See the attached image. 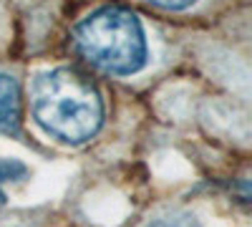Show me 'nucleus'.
I'll list each match as a JSON object with an SVG mask.
<instances>
[{
	"instance_id": "nucleus-4",
	"label": "nucleus",
	"mask_w": 252,
	"mask_h": 227,
	"mask_svg": "<svg viewBox=\"0 0 252 227\" xmlns=\"http://www.w3.org/2000/svg\"><path fill=\"white\" fill-rule=\"evenodd\" d=\"M149 227H199V222H197V217H194V215L182 212V215L159 217V220H154Z\"/></svg>"
},
{
	"instance_id": "nucleus-5",
	"label": "nucleus",
	"mask_w": 252,
	"mask_h": 227,
	"mask_svg": "<svg viewBox=\"0 0 252 227\" xmlns=\"http://www.w3.org/2000/svg\"><path fill=\"white\" fill-rule=\"evenodd\" d=\"M149 3L161 8V10H187L189 5H194L197 0H149Z\"/></svg>"
},
{
	"instance_id": "nucleus-1",
	"label": "nucleus",
	"mask_w": 252,
	"mask_h": 227,
	"mask_svg": "<svg viewBox=\"0 0 252 227\" xmlns=\"http://www.w3.org/2000/svg\"><path fill=\"white\" fill-rule=\"evenodd\" d=\"M33 119L63 144H83L103 124L98 89L76 68H53L33 86Z\"/></svg>"
},
{
	"instance_id": "nucleus-6",
	"label": "nucleus",
	"mask_w": 252,
	"mask_h": 227,
	"mask_svg": "<svg viewBox=\"0 0 252 227\" xmlns=\"http://www.w3.org/2000/svg\"><path fill=\"white\" fill-rule=\"evenodd\" d=\"M0 184H3V177H0ZM5 202V192H3V187H0V204Z\"/></svg>"
},
{
	"instance_id": "nucleus-2",
	"label": "nucleus",
	"mask_w": 252,
	"mask_h": 227,
	"mask_svg": "<svg viewBox=\"0 0 252 227\" xmlns=\"http://www.w3.org/2000/svg\"><path fill=\"white\" fill-rule=\"evenodd\" d=\"M76 46L94 66L131 76L146 66L149 48L141 20L121 5H103L76 26Z\"/></svg>"
},
{
	"instance_id": "nucleus-3",
	"label": "nucleus",
	"mask_w": 252,
	"mask_h": 227,
	"mask_svg": "<svg viewBox=\"0 0 252 227\" xmlns=\"http://www.w3.org/2000/svg\"><path fill=\"white\" fill-rule=\"evenodd\" d=\"M20 84L10 73H0V131H18L20 127Z\"/></svg>"
}]
</instances>
